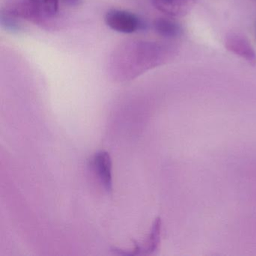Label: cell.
<instances>
[{
    "mask_svg": "<svg viewBox=\"0 0 256 256\" xmlns=\"http://www.w3.org/2000/svg\"><path fill=\"white\" fill-rule=\"evenodd\" d=\"M104 22L110 29L120 34H133L138 30L140 26V22L136 14L116 8L110 10L106 12Z\"/></svg>",
    "mask_w": 256,
    "mask_h": 256,
    "instance_id": "obj_1",
    "label": "cell"
},
{
    "mask_svg": "<svg viewBox=\"0 0 256 256\" xmlns=\"http://www.w3.org/2000/svg\"><path fill=\"white\" fill-rule=\"evenodd\" d=\"M224 46L228 52L245 60L250 65H256V53L250 41L242 34L232 32L226 36Z\"/></svg>",
    "mask_w": 256,
    "mask_h": 256,
    "instance_id": "obj_2",
    "label": "cell"
},
{
    "mask_svg": "<svg viewBox=\"0 0 256 256\" xmlns=\"http://www.w3.org/2000/svg\"><path fill=\"white\" fill-rule=\"evenodd\" d=\"M90 166L96 172L103 188L108 194L113 192L112 181V161L110 154L106 151H100L94 154L90 160Z\"/></svg>",
    "mask_w": 256,
    "mask_h": 256,
    "instance_id": "obj_3",
    "label": "cell"
},
{
    "mask_svg": "<svg viewBox=\"0 0 256 256\" xmlns=\"http://www.w3.org/2000/svg\"><path fill=\"white\" fill-rule=\"evenodd\" d=\"M162 220L160 217H157L152 224L150 233L142 244H136L134 250L131 251L120 250L114 248L112 251L116 254L122 256H137V254H151L158 250L160 244V236H161Z\"/></svg>",
    "mask_w": 256,
    "mask_h": 256,
    "instance_id": "obj_4",
    "label": "cell"
},
{
    "mask_svg": "<svg viewBox=\"0 0 256 256\" xmlns=\"http://www.w3.org/2000/svg\"><path fill=\"white\" fill-rule=\"evenodd\" d=\"M158 11L168 17L181 18L187 16L197 4V0H152Z\"/></svg>",
    "mask_w": 256,
    "mask_h": 256,
    "instance_id": "obj_5",
    "label": "cell"
},
{
    "mask_svg": "<svg viewBox=\"0 0 256 256\" xmlns=\"http://www.w3.org/2000/svg\"><path fill=\"white\" fill-rule=\"evenodd\" d=\"M154 28L158 35L167 38H178L182 36L184 31L181 25L176 20L167 18L156 19Z\"/></svg>",
    "mask_w": 256,
    "mask_h": 256,
    "instance_id": "obj_6",
    "label": "cell"
},
{
    "mask_svg": "<svg viewBox=\"0 0 256 256\" xmlns=\"http://www.w3.org/2000/svg\"><path fill=\"white\" fill-rule=\"evenodd\" d=\"M42 19L54 17L59 10L60 0H28Z\"/></svg>",
    "mask_w": 256,
    "mask_h": 256,
    "instance_id": "obj_7",
    "label": "cell"
},
{
    "mask_svg": "<svg viewBox=\"0 0 256 256\" xmlns=\"http://www.w3.org/2000/svg\"><path fill=\"white\" fill-rule=\"evenodd\" d=\"M64 2H65L66 4H70V5H73V4L77 2L78 0H62Z\"/></svg>",
    "mask_w": 256,
    "mask_h": 256,
    "instance_id": "obj_8",
    "label": "cell"
}]
</instances>
